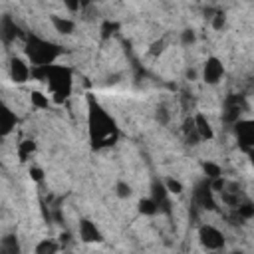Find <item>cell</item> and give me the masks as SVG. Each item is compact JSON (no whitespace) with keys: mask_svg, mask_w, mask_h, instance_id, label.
Masks as SVG:
<instances>
[{"mask_svg":"<svg viewBox=\"0 0 254 254\" xmlns=\"http://www.w3.org/2000/svg\"><path fill=\"white\" fill-rule=\"evenodd\" d=\"M32 77L48 85L50 99H54L56 103H62L64 99H67L73 87L71 69L62 64H52L46 67H32Z\"/></svg>","mask_w":254,"mask_h":254,"instance_id":"2","label":"cell"},{"mask_svg":"<svg viewBox=\"0 0 254 254\" xmlns=\"http://www.w3.org/2000/svg\"><path fill=\"white\" fill-rule=\"evenodd\" d=\"M194 202L206 210H216V200H214V190L210 187V181H202L194 187Z\"/></svg>","mask_w":254,"mask_h":254,"instance_id":"6","label":"cell"},{"mask_svg":"<svg viewBox=\"0 0 254 254\" xmlns=\"http://www.w3.org/2000/svg\"><path fill=\"white\" fill-rule=\"evenodd\" d=\"M198 240L206 250H220L224 246V234L212 224H202L198 228Z\"/></svg>","mask_w":254,"mask_h":254,"instance_id":"4","label":"cell"},{"mask_svg":"<svg viewBox=\"0 0 254 254\" xmlns=\"http://www.w3.org/2000/svg\"><path fill=\"white\" fill-rule=\"evenodd\" d=\"M202 171H204L206 181H216V179L222 177L220 165H216V163H212V161H204V163H202Z\"/></svg>","mask_w":254,"mask_h":254,"instance_id":"16","label":"cell"},{"mask_svg":"<svg viewBox=\"0 0 254 254\" xmlns=\"http://www.w3.org/2000/svg\"><path fill=\"white\" fill-rule=\"evenodd\" d=\"M10 77L14 83H24L32 77V67L28 65V62L20 60V58H14L10 62Z\"/></svg>","mask_w":254,"mask_h":254,"instance_id":"10","label":"cell"},{"mask_svg":"<svg viewBox=\"0 0 254 254\" xmlns=\"http://www.w3.org/2000/svg\"><path fill=\"white\" fill-rule=\"evenodd\" d=\"M244 99L240 97V95H230L228 99H226V103H224V121H228V123H236V121H240V113L244 111Z\"/></svg>","mask_w":254,"mask_h":254,"instance_id":"9","label":"cell"},{"mask_svg":"<svg viewBox=\"0 0 254 254\" xmlns=\"http://www.w3.org/2000/svg\"><path fill=\"white\" fill-rule=\"evenodd\" d=\"M167 194H169V190H167L165 183H153V187H151V198L157 202L159 210H161V208H165V206H169Z\"/></svg>","mask_w":254,"mask_h":254,"instance_id":"12","label":"cell"},{"mask_svg":"<svg viewBox=\"0 0 254 254\" xmlns=\"http://www.w3.org/2000/svg\"><path fill=\"white\" fill-rule=\"evenodd\" d=\"M181 40H183V44H187V46H189V44H192V42L196 40V36H194V32H192V30H185V32L181 34Z\"/></svg>","mask_w":254,"mask_h":254,"instance_id":"26","label":"cell"},{"mask_svg":"<svg viewBox=\"0 0 254 254\" xmlns=\"http://www.w3.org/2000/svg\"><path fill=\"white\" fill-rule=\"evenodd\" d=\"M32 103L38 109H46L50 105V97L44 95V93H40V91H32Z\"/></svg>","mask_w":254,"mask_h":254,"instance_id":"21","label":"cell"},{"mask_svg":"<svg viewBox=\"0 0 254 254\" xmlns=\"http://www.w3.org/2000/svg\"><path fill=\"white\" fill-rule=\"evenodd\" d=\"M34 151H36V143L34 141H30V139L22 141L18 145V157H20V161H28L34 155Z\"/></svg>","mask_w":254,"mask_h":254,"instance_id":"20","label":"cell"},{"mask_svg":"<svg viewBox=\"0 0 254 254\" xmlns=\"http://www.w3.org/2000/svg\"><path fill=\"white\" fill-rule=\"evenodd\" d=\"M77 232H79V240L81 242H87V244H95V242H101L103 240V234L99 232V228L95 226V222L89 220V218L79 220Z\"/></svg>","mask_w":254,"mask_h":254,"instance_id":"8","label":"cell"},{"mask_svg":"<svg viewBox=\"0 0 254 254\" xmlns=\"http://www.w3.org/2000/svg\"><path fill=\"white\" fill-rule=\"evenodd\" d=\"M224 22H226V20H224V14L218 12V14L212 16V28H214V30H222V28H224Z\"/></svg>","mask_w":254,"mask_h":254,"instance_id":"24","label":"cell"},{"mask_svg":"<svg viewBox=\"0 0 254 254\" xmlns=\"http://www.w3.org/2000/svg\"><path fill=\"white\" fill-rule=\"evenodd\" d=\"M0 252H2V254H20V246H18L16 236H4V238H2Z\"/></svg>","mask_w":254,"mask_h":254,"instance_id":"19","label":"cell"},{"mask_svg":"<svg viewBox=\"0 0 254 254\" xmlns=\"http://www.w3.org/2000/svg\"><path fill=\"white\" fill-rule=\"evenodd\" d=\"M216 254H218V252H216ZM230 254H242V252H230Z\"/></svg>","mask_w":254,"mask_h":254,"instance_id":"30","label":"cell"},{"mask_svg":"<svg viewBox=\"0 0 254 254\" xmlns=\"http://www.w3.org/2000/svg\"><path fill=\"white\" fill-rule=\"evenodd\" d=\"M248 157H250V165L254 167V149H252V151H248Z\"/></svg>","mask_w":254,"mask_h":254,"instance_id":"29","label":"cell"},{"mask_svg":"<svg viewBox=\"0 0 254 254\" xmlns=\"http://www.w3.org/2000/svg\"><path fill=\"white\" fill-rule=\"evenodd\" d=\"M52 24H54L56 32H60V34H65V36L73 34V30H75V24H73V20H69V18H65V16H52Z\"/></svg>","mask_w":254,"mask_h":254,"instance_id":"14","label":"cell"},{"mask_svg":"<svg viewBox=\"0 0 254 254\" xmlns=\"http://www.w3.org/2000/svg\"><path fill=\"white\" fill-rule=\"evenodd\" d=\"M14 127H16V113L8 107H2V111H0V131H2V135H8Z\"/></svg>","mask_w":254,"mask_h":254,"instance_id":"13","label":"cell"},{"mask_svg":"<svg viewBox=\"0 0 254 254\" xmlns=\"http://www.w3.org/2000/svg\"><path fill=\"white\" fill-rule=\"evenodd\" d=\"M30 177H32V181L40 183V181H44V171L40 167H30Z\"/></svg>","mask_w":254,"mask_h":254,"instance_id":"25","label":"cell"},{"mask_svg":"<svg viewBox=\"0 0 254 254\" xmlns=\"http://www.w3.org/2000/svg\"><path fill=\"white\" fill-rule=\"evenodd\" d=\"M87 125H89V139L95 149L111 147L119 137V129L113 117L93 97H89L87 101Z\"/></svg>","mask_w":254,"mask_h":254,"instance_id":"1","label":"cell"},{"mask_svg":"<svg viewBox=\"0 0 254 254\" xmlns=\"http://www.w3.org/2000/svg\"><path fill=\"white\" fill-rule=\"evenodd\" d=\"M234 216H236V220H250V218H254V202H250V200L238 202L234 206Z\"/></svg>","mask_w":254,"mask_h":254,"instance_id":"15","label":"cell"},{"mask_svg":"<svg viewBox=\"0 0 254 254\" xmlns=\"http://www.w3.org/2000/svg\"><path fill=\"white\" fill-rule=\"evenodd\" d=\"M192 119H194V129H196V133H198L200 141H210V139L214 137V131H212L210 121H208L202 113H196Z\"/></svg>","mask_w":254,"mask_h":254,"instance_id":"11","label":"cell"},{"mask_svg":"<svg viewBox=\"0 0 254 254\" xmlns=\"http://www.w3.org/2000/svg\"><path fill=\"white\" fill-rule=\"evenodd\" d=\"M165 187L171 194H181L183 192V185L177 179H165Z\"/></svg>","mask_w":254,"mask_h":254,"instance_id":"22","label":"cell"},{"mask_svg":"<svg viewBox=\"0 0 254 254\" xmlns=\"http://www.w3.org/2000/svg\"><path fill=\"white\" fill-rule=\"evenodd\" d=\"M234 135L240 147L248 153L254 149V119H240L234 123Z\"/></svg>","mask_w":254,"mask_h":254,"instance_id":"5","label":"cell"},{"mask_svg":"<svg viewBox=\"0 0 254 254\" xmlns=\"http://www.w3.org/2000/svg\"><path fill=\"white\" fill-rule=\"evenodd\" d=\"M113 30H117V24L115 22H105L103 24V38H107L109 34H113Z\"/></svg>","mask_w":254,"mask_h":254,"instance_id":"27","label":"cell"},{"mask_svg":"<svg viewBox=\"0 0 254 254\" xmlns=\"http://www.w3.org/2000/svg\"><path fill=\"white\" fill-rule=\"evenodd\" d=\"M58 250H60L58 242H54V240H50V238L40 240L38 246H36V254H58Z\"/></svg>","mask_w":254,"mask_h":254,"instance_id":"18","label":"cell"},{"mask_svg":"<svg viewBox=\"0 0 254 254\" xmlns=\"http://www.w3.org/2000/svg\"><path fill=\"white\" fill-rule=\"evenodd\" d=\"M222 75H224V65H222V62H220L218 58H214V56L206 58V62H204V65H202V79H204L206 83L214 85V83H218V81L222 79Z\"/></svg>","mask_w":254,"mask_h":254,"instance_id":"7","label":"cell"},{"mask_svg":"<svg viewBox=\"0 0 254 254\" xmlns=\"http://www.w3.org/2000/svg\"><path fill=\"white\" fill-rule=\"evenodd\" d=\"M115 192H117L119 198H127V196H131V187H129L127 183L119 181V183L115 185Z\"/></svg>","mask_w":254,"mask_h":254,"instance_id":"23","label":"cell"},{"mask_svg":"<svg viewBox=\"0 0 254 254\" xmlns=\"http://www.w3.org/2000/svg\"><path fill=\"white\" fill-rule=\"evenodd\" d=\"M187 77H189V79H194V77H196V71H194V69H187Z\"/></svg>","mask_w":254,"mask_h":254,"instance_id":"28","label":"cell"},{"mask_svg":"<svg viewBox=\"0 0 254 254\" xmlns=\"http://www.w3.org/2000/svg\"><path fill=\"white\" fill-rule=\"evenodd\" d=\"M60 54H62V48L58 44L48 42V40L30 36L28 42H26V56H28L32 67L52 65V64H56V60L60 58Z\"/></svg>","mask_w":254,"mask_h":254,"instance_id":"3","label":"cell"},{"mask_svg":"<svg viewBox=\"0 0 254 254\" xmlns=\"http://www.w3.org/2000/svg\"><path fill=\"white\" fill-rule=\"evenodd\" d=\"M139 212L145 214V216H155L159 212V206H157V202L151 196L149 198H141L139 200Z\"/></svg>","mask_w":254,"mask_h":254,"instance_id":"17","label":"cell"}]
</instances>
